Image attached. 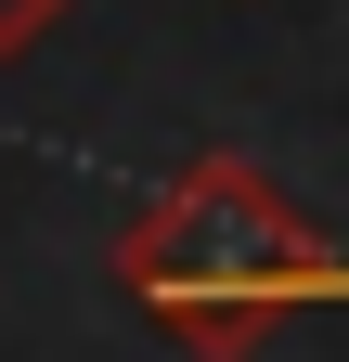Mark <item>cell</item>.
<instances>
[{"instance_id":"1","label":"cell","mask_w":349,"mask_h":362,"mask_svg":"<svg viewBox=\"0 0 349 362\" xmlns=\"http://www.w3.org/2000/svg\"><path fill=\"white\" fill-rule=\"evenodd\" d=\"M117 285L194 362H246L259 337H285L297 310L349 298V259H336V233L259 156H194V168H168L155 207L117 233Z\"/></svg>"},{"instance_id":"2","label":"cell","mask_w":349,"mask_h":362,"mask_svg":"<svg viewBox=\"0 0 349 362\" xmlns=\"http://www.w3.org/2000/svg\"><path fill=\"white\" fill-rule=\"evenodd\" d=\"M65 13H78V0H0V65H13V52H39Z\"/></svg>"}]
</instances>
